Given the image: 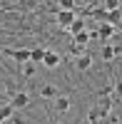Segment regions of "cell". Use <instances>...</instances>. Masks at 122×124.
<instances>
[{
  "mask_svg": "<svg viewBox=\"0 0 122 124\" xmlns=\"http://www.w3.org/2000/svg\"><path fill=\"white\" fill-rule=\"evenodd\" d=\"M75 10H57V25L60 30H67L70 25H72V20H75Z\"/></svg>",
  "mask_w": 122,
  "mask_h": 124,
  "instance_id": "cell-1",
  "label": "cell"
},
{
  "mask_svg": "<svg viewBox=\"0 0 122 124\" xmlns=\"http://www.w3.org/2000/svg\"><path fill=\"white\" fill-rule=\"evenodd\" d=\"M10 104H13L17 112H20V109H25V107L30 104V94H27V92H15L13 99H10Z\"/></svg>",
  "mask_w": 122,
  "mask_h": 124,
  "instance_id": "cell-2",
  "label": "cell"
},
{
  "mask_svg": "<svg viewBox=\"0 0 122 124\" xmlns=\"http://www.w3.org/2000/svg\"><path fill=\"white\" fill-rule=\"evenodd\" d=\"M97 37L100 40H112L115 37V25H110V23H97Z\"/></svg>",
  "mask_w": 122,
  "mask_h": 124,
  "instance_id": "cell-3",
  "label": "cell"
},
{
  "mask_svg": "<svg viewBox=\"0 0 122 124\" xmlns=\"http://www.w3.org/2000/svg\"><path fill=\"white\" fill-rule=\"evenodd\" d=\"M60 62H62V57H60L55 50H47L45 52V57H43V65L47 67V70H55V67H60Z\"/></svg>",
  "mask_w": 122,
  "mask_h": 124,
  "instance_id": "cell-4",
  "label": "cell"
},
{
  "mask_svg": "<svg viewBox=\"0 0 122 124\" xmlns=\"http://www.w3.org/2000/svg\"><path fill=\"white\" fill-rule=\"evenodd\" d=\"M3 52H5L8 57H13L15 62H20V65L30 60V50H25V47H20V50H3Z\"/></svg>",
  "mask_w": 122,
  "mask_h": 124,
  "instance_id": "cell-5",
  "label": "cell"
},
{
  "mask_svg": "<svg viewBox=\"0 0 122 124\" xmlns=\"http://www.w3.org/2000/svg\"><path fill=\"white\" fill-rule=\"evenodd\" d=\"M75 67H77L80 72H87L90 67H92V55H90V52H85L82 57H75Z\"/></svg>",
  "mask_w": 122,
  "mask_h": 124,
  "instance_id": "cell-6",
  "label": "cell"
},
{
  "mask_svg": "<svg viewBox=\"0 0 122 124\" xmlns=\"http://www.w3.org/2000/svg\"><path fill=\"white\" fill-rule=\"evenodd\" d=\"M82 30H87V20L75 17V20H72V25L67 27V32H70V35H77V32H82Z\"/></svg>",
  "mask_w": 122,
  "mask_h": 124,
  "instance_id": "cell-7",
  "label": "cell"
},
{
  "mask_svg": "<svg viewBox=\"0 0 122 124\" xmlns=\"http://www.w3.org/2000/svg\"><path fill=\"white\" fill-rule=\"evenodd\" d=\"M55 109L60 112V114L70 112V97H62V94H57V97H55Z\"/></svg>",
  "mask_w": 122,
  "mask_h": 124,
  "instance_id": "cell-8",
  "label": "cell"
},
{
  "mask_svg": "<svg viewBox=\"0 0 122 124\" xmlns=\"http://www.w3.org/2000/svg\"><path fill=\"white\" fill-rule=\"evenodd\" d=\"M40 97L43 99H55L57 97V87L55 85H43L40 87Z\"/></svg>",
  "mask_w": 122,
  "mask_h": 124,
  "instance_id": "cell-9",
  "label": "cell"
},
{
  "mask_svg": "<svg viewBox=\"0 0 122 124\" xmlns=\"http://www.w3.org/2000/svg\"><path fill=\"white\" fill-rule=\"evenodd\" d=\"M45 52H47L45 47H35V50H30V62H35V65H43Z\"/></svg>",
  "mask_w": 122,
  "mask_h": 124,
  "instance_id": "cell-10",
  "label": "cell"
},
{
  "mask_svg": "<svg viewBox=\"0 0 122 124\" xmlns=\"http://www.w3.org/2000/svg\"><path fill=\"white\" fill-rule=\"evenodd\" d=\"M20 72H23V77H35V72H37V67H35V62H23L20 65Z\"/></svg>",
  "mask_w": 122,
  "mask_h": 124,
  "instance_id": "cell-11",
  "label": "cell"
},
{
  "mask_svg": "<svg viewBox=\"0 0 122 124\" xmlns=\"http://www.w3.org/2000/svg\"><path fill=\"white\" fill-rule=\"evenodd\" d=\"M13 112H15V107L13 104H10V102H8V104H3V107H0V124H5L10 117H13Z\"/></svg>",
  "mask_w": 122,
  "mask_h": 124,
  "instance_id": "cell-12",
  "label": "cell"
},
{
  "mask_svg": "<svg viewBox=\"0 0 122 124\" xmlns=\"http://www.w3.org/2000/svg\"><path fill=\"white\" fill-rule=\"evenodd\" d=\"M67 52L72 55V57H82V55L87 52V45H80V42H72V45L67 47Z\"/></svg>",
  "mask_w": 122,
  "mask_h": 124,
  "instance_id": "cell-13",
  "label": "cell"
},
{
  "mask_svg": "<svg viewBox=\"0 0 122 124\" xmlns=\"http://www.w3.org/2000/svg\"><path fill=\"white\" fill-rule=\"evenodd\" d=\"M100 57H102L105 62H112V60L117 57V52H115V45H105V47H102V52H100Z\"/></svg>",
  "mask_w": 122,
  "mask_h": 124,
  "instance_id": "cell-14",
  "label": "cell"
},
{
  "mask_svg": "<svg viewBox=\"0 0 122 124\" xmlns=\"http://www.w3.org/2000/svg\"><path fill=\"white\" fill-rule=\"evenodd\" d=\"M57 10H75L77 8V0H55Z\"/></svg>",
  "mask_w": 122,
  "mask_h": 124,
  "instance_id": "cell-15",
  "label": "cell"
},
{
  "mask_svg": "<svg viewBox=\"0 0 122 124\" xmlns=\"http://www.w3.org/2000/svg\"><path fill=\"white\" fill-rule=\"evenodd\" d=\"M107 23H110V25L122 23V17H120V8H117V10H107Z\"/></svg>",
  "mask_w": 122,
  "mask_h": 124,
  "instance_id": "cell-16",
  "label": "cell"
},
{
  "mask_svg": "<svg viewBox=\"0 0 122 124\" xmlns=\"http://www.w3.org/2000/svg\"><path fill=\"white\" fill-rule=\"evenodd\" d=\"M87 122H90V124H97V122H100V109H97V104L90 107V112H87Z\"/></svg>",
  "mask_w": 122,
  "mask_h": 124,
  "instance_id": "cell-17",
  "label": "cell"
},
{
  "mask_svg": "<svg viewBox=\"0 0 122 124\" xmlns=\"http://www.w3.org/2000/svg\"><path fill=\"white\" fill-rule=\"evenodd\" d=\"M92 17L97 20V23H107V10L100 8V10H92Z\"/></svg>",
  "mask_w": 122,
  "mask_h": 124,
  "instance_id": "cell-18",
  "label": "cell"
},
{
  "mask_svg": "<svg viewBox=\"0 0 122 124\" xmlns=\"http://www.w3.org/2000/svg\"><path fill=\"white\" fill-rule=\"evenodd\" d=\"M40 0H20V10H35Z\"/></svg>",
  "mask_w": 122,
  "mask_h": 124,
  "instance_id": "cell-19",
  "label": "cell"
},
{
  "mask_svg": "<svg viewBox=\"0 0 122 124\" xmlns=\"http://www.w3.org/2000/svg\"><path fill=\"white\" fill-rule=\"evenodd\" d=\"M112 92H115V102L122 99V79H117L115 85H112Z\"/></svg>",
  "mask_w": 122,
  "mask_h": 124,
  "instance_id": "cell-20",
  "label": "cell"
},
{
  "mask_svg": "<svg viewBox=\"0 0 122 124\" xmlns=\"http://www.w3.org/2000/svg\"><path fill=\"white\" fill-rule=\"evenodd\" d=\"M120 5H122L120 0H105V5H102V8H105V10H117Z\"/></svg>",
  "mask_w": 122,
  "mask_h": 124,
  "instance_id": "cell-21",
  "label": "cell"
},
{
  "mask_svg": "<svg viewBox=\"0 0 122 124\" xmlns=\"http://www.w3.org/2000/svg\"><path fill=\"white\" fill-rule=\"evenodd\" d=\"M10 119H13V124H25V119L20 117V112H17V109L13 112V117H10Z\"/></svg>",
  "mask_w": 122,
  "mask_h": 124,
  "instance_id": "cell-22",
  "label": "cell"
},
{
  "mask_svg": "<svg viewBox=\"0 0 122 124\" xmlns=\"http://www.w3.org/2000/svg\"><path fill=\"white\" fill-rule=\"evenodd\" d=\"M8 102H10V99H5V97H0V107H3V104H8Z\"/></svg>",
  "mask_w": 122,
  "mask_h": 124,
  "instance_id": "cell-23",
  "label": "cell"
},
{
  "mask_svg": "<svg viewBox=\"0 0 122 124\" xmlns=\"http://www.w3.org/2000/svg\"><path fill=\"white\" fill-rule=\"evenodd\" d=\"M50 124H62V122H55V119H52V122H50Z\"/></svg>",
  "mask_w": 122,
  "mask_h": 124,
  "instance_id": "cell-24",
  "label": "cell"
},
{
  "mask_svg": "<svg viewBox=\"0 0 122 124\" xmlns=\"http://www.w3.org/2000/svg\"><path fill=\"white\" fill-rule=\"evenodd\" d=\"M120 17H122V5H120Z\"/></svg>",
  "mask_w": 122,
  "mask_h": 124,
  "instance_id": "cell-25",
  "label": "cell"
},
{
  "mask_svg": "<svg viewBox=\"0 0 122 124\" xmlns=\"http://www.w3.org/2000/svg\"><path fill=\"white\" fill-rule=\"evenodd\" d=\"M120 3H122V0H120Z\"/></svg>",
  "mask_w": 122,
  "mask_h": 124,
  "instance_id": "cell-26",
  "label": "cell"
}]
</instances>
